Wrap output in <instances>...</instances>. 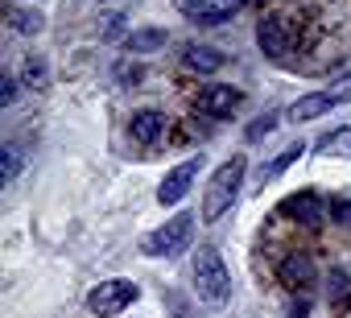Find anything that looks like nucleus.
Masks as SVG:
<instances>
[{"instance_id": "3", "label": "nucleus", "mask_w": 351, "mask_h": 318, "mask_svg": "<svg viewBox=\"0 0 351 318\" xmlns=\"http://www.w3.org/2000/svg\"><path fill=\"white\" fill-rule=\"evenodd\" d=\"M191 236H195V215H191V211H178L173 219H165L157 232H149V236L141 240V252L153 256V260H161V256H178V252H186Z\"/></svg>"}, {"instance_id": "24", "label": "nucleus", "mask_w": 351, "mask_h": 318, "mask_svg": "<svg viewBox=\"0 0 351 318\" xmlns=\"http://www.w3.org/2000/svg\"><path fill=\"white\" fill-rule=\"evenodd\" d=\"M273 128H277V116H265V120H252V124H248V136L256 140V136H269Z\"/></svg>"}, {"instance_id": "21", "label": "nucleus", "mask_w": 351, "mask_h": 318, "mask_svg": "<svg viewBox=\"0 0 351 318\" xmlns=\"http://www.w3.org/2000/svg\"><path fill=\"white\" fill-rule=\"evenodd\" d=\"M326 219L351 228V199H330V203H326Z\"/></svg>"}, {"instance_id": "23", "label": "nucleus", "mask_w": 351, "mask_h": 318, "mask_svg": "<svg viewBox=\"0 0 351 318\" xmlns=\"http://www.w3.org/2000/svg\"><path fill=\"white\" fill-rule=\"evenodd\" d=\"M203 5H207V0H173V9H178L186 21H195V17L203 13Z\"/></svg>"}, {"instance_id": "8", "label": "nucleus", "mask_w": 351, "mask_h": 318, "mask_svg": "<svg viewBox=\"0 0 351 318\" xmlns=\"http://www.w3.org/2000/svg\"><path fill=\"white\" fill-rule=\"evenodd\" d=\"M277 277H281V285H285L289 293H302V297H306V293L318 285V265H314V256L293 252V256H285V260H281Z\"/></svg>"}, {"instance_id": "6", "label": "nucleus", "mask_w": 351, "mask_h": 318, "mask_svg": "<svg viewBox=\"0 0 351 318\" xmlns=\"http://www.w3.org/2000/svg\"><path fill=\"white\" fill-rule=\"evenodd\" d=\"M199 170H203V153H199V157H186V162H178L173 170H165V178H161V186H157V203H161V207H178V203L186 199V191L195 186Z\"/></svg>"}, {"instance_id": "25", "label": "nucleus", "mask_w": 351, "mask_h": 318, "mask_svg": "<svg viewBox=\"0 0 351 318\" xmlns=\"http://www.w3.org/2000/svg\"><path fill=\"white\" fill-rule=\"evenodd\" d=\"M0 79H5V87H0V103L13 108V103H17V79H13V75H0Z\"/></svg>"}, {"instance_id": "26", "label": "nucleus", "mask_w": 351, "mask_h": 318, "mask_svg": "<svg viewBox=\"0 0 351 318\" xmlns=\"http://www.w3.org/2000/svg\"><path fill=\"white\" fill-rule=\"evenodd\" d=\"M120 25H124V17H120V13H108V21H104V34H120Z\"/></svg>"}, {"instance_id": "5", "label": "nucleus", "mask_w": 351, "mask_h": 318, "mask_svg": "<svg viewBox=\"0 0 351 318\" xmlns=\"http://www.w3.org/2000/svg\"><path fill=\"white\" fill-rule=\"evenodd\" d=\"M339 103H351V71H347L339 83H330V87H322V91L302 95V99L289 108V120H318V116H326V112H330V108H339Z\"/></svg>"}, {"instance_id": "11", "label": "nucleus", "mask_w": 351, "mask_h": 318, "mask_svg": "<svg viewBox=\"0 0 351 318\" xmlns=\"http://www.w3.org/2000/svg\"><path fill=\"white\" fill-rule=\"evenodd\" d=\"M128 132H132V140H141V145H153V140L165 132V112H157V108H141V112H132V120H128Z\"/></svg>"}, {"instance_id": "16", "label": "nucleus", "mask_w": 351, "mask_h": 318, "mask_svg": "<svg viewBox=\"0 0 351 318\" xmlns=\"http://www.w3.org/2000/svg\"><path fill=\"white\" fill-rule=\"evenodd\" d=\"M124 46H128V54H153L165 46V29H132L124 38Z\"/></svg>"}, {"instance_id": "9", "label": "nucleus", "mask_w": 351, "mask_h": 318, "mask_svg": "<svg viewBox=\"0 0 351 318\" xmlns=\"http://www.w3.org/2000/svg\"><path fill=\"white\" fill-rule=\"evenodd\" d=\"M240 103H244V91L232 87V83H207V87L199 91V108H203L207 116H215V120L232 116Z\"/></svg>"}, {"instance_id": "19", "label": "nucleus", "mask_w": 351, "mask_h": 318, "mask_svg": "<svg viewBox=\"0 0 351 318\" xmlns=\"http://www.w3.org/2000/svg\"><path fill=\"white\" fill-rule=\"evenodd\" d=\"M326 297L330 302H351V273L347 269H330L326 273Z\"/></svg>"}, {"instance_id": "13", "label": "nucleus", "mask_w": 351, "mask_h": 318, "mask_svg": "<svg viewBox=\"0 0 351 318\" xmlns=\"http://www.w3.org/2000/svg\"><path fill=\"white\" fill-rule=\"evenodd\" d=\"M302 153H306V140H293V145H285L277 157H269V162L261 166V186H265V182H273V178H281V174H285V170L298 162Z\"/></svg>"}, {"instance_id": "4", "label": "nucleus", "mask_w": 351, "mask_h": 318, "mask_svg": "<svg viewBox=\"0 0 351 318\" xmlns=\"http://www.w3.org/2000/svg\"><path fill=\"white\" fill-rule=\"evenodd\" d=\"M136 297H141L136 281H128V277H112V281H99V285L87 293V310H91L95 318H116V314H124Z\"/></svg>"}, {"instance_id": "10", "label": "nucleus", "mask_w": 351, "mask_h": 318, "mask_svg": "<svg viewBox=\"0 0 351 318\" xmlns=\"http://www.w3.org/2000/svg\"><path fill=\"white\" fill-rule=\"evenodd\" d=\"M281 211H285L289 219L306 223V228H322V219H326V203H322L318 195H310V191H302V195H289V199L281 203Z\"/></svg>"}, {"instance_id": "17", "label": "nucleus", "mask_w": 351, "mask_h": 318, "mask_svg": "<svg viewBox=\"0 0 351 318\" xmlns=\"http://www.w3.org/2000/svg\"><path fill=\"white\" fill-rule=\"evenodd\" d=\"M318 153H322V157H343V162H351V128L326 132L322 145H318Z\"/></svg>"}, {"instance_id": "15", "label": "nucleus", "mask_w": 351, "mask_h": 318, "mask_svg": "<svg viewBox=\"0 0 351 318\" xmlns=\"http://www.w3.org/2000/svg\"><path fill=\"white\" fill-rule=\"evenodd\" d=\"M244 5H248V0H207L203 13H199L195 21H199V25H223V21H232Z\"/></svg>"}, {"instance_id": "27", "label": "nucleus", "mask_w": 351, "mask_h": 318, "mask_svg": "<svg viewBox=\"0 0 351 318\" xmlns=\"http://www.w3.org/2000/svg\"><path fill=\"white\" fill-rule=\"evenodd\" d=\"M339 318H351V310H343V314H339Z\"/></svg>"}, {"instance_id": "2", "label": "nucleus", "mask_w": 351, "mask_h": 318, "mask_svg": "<svg viewBox=\"0 0 351 318\" xmlns=\"http://www.w3.org/2000/svg\"><path fill=\"white\" fill-rule=\"evenodd\" d=\"M195 289L211 306H223L232 297V273H228V265H223V256L215 248H199L195 252Z\"/></svg>"}, {"instance_id": "14", "label": "nucleus", "mask_w": 351, "mask_h": 318, "mask_svg": "<svg viewBox=\"0 0 351 318\" xmlns=\"http://www.w3.org/2000/svg\"><path fill=\"white\" fill-rule=\"evenodd\" d=\"M5 21H9V29H17V34H25V38H34V34L46 29V17H42L38 9H21V5L5 9Z\"/></svg>"}, {"instance_id": "20", "label": "nucleus", "mask_w": 351, "mask_h": 318, "mask_svg": "<svg viewBox=\"0 0 351 318\" xmlns=\"http://www.w3.org/2000/svg\"><path fill=\"white\" fill-rule=\"evenodd\" d=\"M21 79H25L29 87H46V62H42V58H25Z\"/></svg>"}, {"instance_id": "12", "label": "nucleus", "mask_w": 351, "mask_h": 318, "mask_svg": "<svg viewBox=\"0 0 351 318\" xmlns=\"http://www.w3.org/2000/svg\"><path fill=\"white\" fill-rule=\"evenodd\" d=\"M182 66H186V71H199V75H215V71L223 66V54L211 50V46L191 42V46H182Z\"/></svg>"}, {"instance_id": "18", "label": "nucleus", "mask_w": 351, "mask_h": 318, "mask_svg": "<svg viewBox=\"0 0 351 318\" xmlns=\"http://www.w3.org/2000/svg\"><path fill=\"white\" fill-rule=\"evenodd\" d=\"M21 162H25V149H21V140H5V170H0L5 186H13V182H17V174H21Z\"/></svg>"}, {"instance_id": "7", "label": "nucleus", "mask_w": 351, "mask_h": 318, "mask_svg": "<svg viewBox=\"0 0 351 318\" xmlns=\"http://www.w3.org/2000/svg\"><path fill=\"white\" fill-rule=\"evenodd\" d=\"M256 46H261V54L265 58H289V50H293V25L285 21V17H265L261 25H256Z\"/></svg>"}, {"instance_id": "22", "label": "nucleus", "mask_w": 351, "mask_h": 318, "mask_svg": "<svg viewBox=\"0 0 351 318\" xmlns=\"http://www.w3.org/2000/svg\"><path fill=\"white\" fill-rule=\"evenodd\" d=\"M116 79L128 87V83H141V66L136 62H116Z\"/></svg>"}, {"instance_id": "1", "label": "nucleus", "mask_w": 351, "mask_h": 318, "mask_svg": "<svg viewBox=\"0 0 351 318\" xmlns=\"http://www.w3.org/2000/svg\"><path fill=\"white\" fill-rule=\"evenodd\" d=\"M244 174H248V157H244V153L228 157V162L211 174L207 195H203V223H219V219L236 207L240 186H244Z\"/></svg>"}]
</instances>
